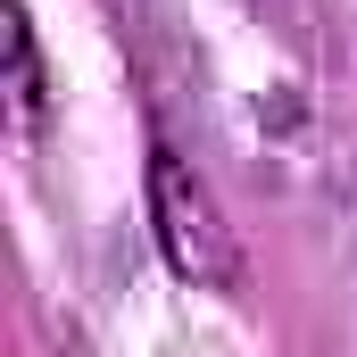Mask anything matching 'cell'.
Returning <instances> with one entry per match:
<instances>
[{"mask_svg":"<svg viewBox=\"0 0 357 357\" xmlns=\"http://www.w3.org/2000/svg\"><path fill=\"white\" fill-rule=\"evenodd\" d=\"M150 233H158V258L199 282V291H241V241L216 208V191L183 167L175 150H150Z\"/></svg>","mask_w":357,"mask_h":357,"instance_id":"6da1fadb","label":"cell"},{"mask_svg":"<svg viewBox=\"0 0 357 357\" xmlns=\"http://www.w3.org/2000/svg\"><path fill=\"white\" fill-rule=\"evenodd\" d=\"M0 42H8V108H17V125L33 133L42 125V50H33V25H25V8H8V25H0Z\"/></svg>","mask_w":357,"mask_h":357,"instance_id":"7a4b0ae2","label":"cell"}]
</instances>
